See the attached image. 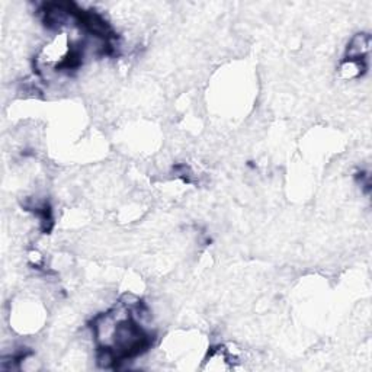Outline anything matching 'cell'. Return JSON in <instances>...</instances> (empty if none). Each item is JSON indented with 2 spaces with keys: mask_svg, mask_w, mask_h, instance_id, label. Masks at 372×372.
<instances>
[{
  "mask_svg": "<svg viewBox=\"0 0 372 372\" xmlns=\"http://www.w3.org/2000/svg\"><path fill=\"white\" fill-rule=\"evenodd\" d=\"M371 45H372V40L371 35L361 32L353 35L348 47H346V53H345V58L348 60H356V61H365L369 51H371Z\"/></svg>",
  "mask_w": 372,
  "mask_h": 372,
  "instance_id": "obj_2",
  "label": "cell"
},
{
  "mask_svg": "<svg viewBox=\"0 0 372 372\" xmlns=\"http://www.w3.org/2000/svg\"><path fill=\"white\" fill-rule=\"evenodd\" d=\"M365 71H367L365 61L345 58L339 67V76L345 80H352L356 78H361Z\"/></svg>",
  "mask_w": 372,
  "mask_h": 372,
  "instance_id": "obj_3",
  "label": "cell"
},
{
  "mask_svg": "<svg viewBox=\"0 0 372 372\" xmlns=\"http://www.w3.org/2000/svg\"><path fill=\"white\" fill-rule=\"evenodd\" d=\"M240 362L239 353L229 349L227 346H217V348L209 349L205 361L204 371H230L234 369L235 365Z\"/></svg>",
  "mask_w": 372,
  "mask_h": 372,
  "instance_id": "obj_1",
  "label": "cell"
}]
</instances>
